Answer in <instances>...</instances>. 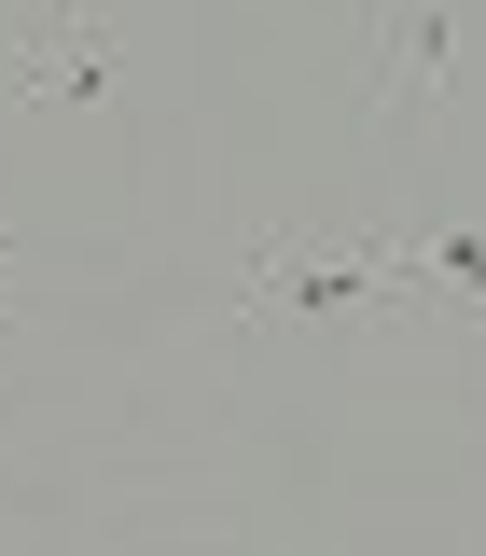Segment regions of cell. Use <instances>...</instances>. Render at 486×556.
<instances>
[{"instance_id": "3", "label": "cell", "mask_w": 486, "mask_h": 556, "mask_svg": "<svg viewBox=\"0 0 486 556\" xmlns=\"http://www.w3.org/2000/svg\"><path fill=\"white\" fill-rule=\"evenodd\" d=\"M445 70H459V14L445 0H389L375 14V112H431Z\"/></svg>"}, {"instance_id": "5", "label": "cell", "mask_w": 486, "mask_h": 556, "mask_svg": "<svg viewBox=\"0 0 486 556\" xmlns=\"http://www.w3.org/2000/svg\"><path fill=\"white\" fill-rule=\"evenodd\" d=\"M14 292H28V265H14V237H0V348H14Z\"/></svg>"}, {"instance_id": "6", "label": "cell", "mask_w": 486, "mask_h": 556, "mask_svg": "<svg viewBox=\"0 0 486 556\" xmlns=\"http://www.w3.org/2000/svg\"><path fill=\"white\" fill-rule=\"evenodd\" d=\"M167 556H236V543H167Z\"/></svg>"}, {"instance_id": "1", "label": "cell", "mask_w": 486, "mask_h": 556, "mask_svg": "<svg viewBox=\"0 0 486 556\" xmlns=\"http://www.w3.org/2000/svg\"><path fill=\"white\" fill-rule=\"evenodd\" d=\"M222 320L236 334H375V320H417V251H404V223H361V237L265 223L236 251Z\"/></svg>"}, {"instance_id": "2", "label": "cell", "mask_w": 486, "mask_h": 556, "mask_svg": "<svg viewBox=\"0 0 486 556\" xmlns=\"http://www.w3.org/2000/svg\"><path fill=\"white\" fill-rule=\"evenodd\" d=\"M0 98H14V112H112V98H126V42H112V14H98V0H56V14L0 56Z\"/></svg>"}, {"instance_id": "4", "label": "cell", "mask_w": 486, "mask_h": 556, "mask_svg": "<svg viewBox=\"0 0 486 556\" xmlns=\"http://www.w3.org/2000/svg\"><path fill=\"white\" fill-rule=\"evenodd\" d=\"M404 251H417V320H486V223L417 208V223H404Z\"/></svg>"}]
</instances>
